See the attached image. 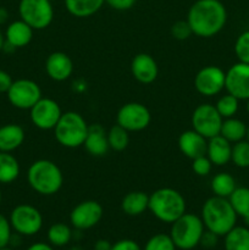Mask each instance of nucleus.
<instances>
[{
    "instance_id": "412c9836",
    "label": "nucleus",
    "mask_w": 249,
    "mask_h": 250,
    "mask_svg": "<svg viewBox=\"0 0 249 250\" xmlns=\"http://www.w3.org/2000/svg\"><path fill=\"white\" fill-rule=\"evenodd\" d=\"M33 32L34 29L28 23L20 19L17 21L11 22L6 27V31L4 33L5 41L16 49L23 48L31 43L32 38H33Z\"/></svg>"
},
{
    "instance_id": "c9c22d12",
    "label": "nucleus",
    "mask_w": 249,
    "mask_h": 250,
    "mask_svg": "<svg viewBox=\"0 0 249 250\" xmlns=\"http://www.w3.org/2000/svg\"><path fill=\"white\" fill-rule=\"evenodd\" d=\"M171 36L173 37L177 41H186V39L189 38L190 36H193L192 28H190L189 23L187 22V20H180V21H176L175 23L171 26Z\"/></svg>"
},
{
    "instance_id": "9b49d317",
    "label": "nucleus",
    "mask_w": 249,
    "mask_h": 250,
    "mask_svg": "<svg viewBox=\"0 0 249 250\" xmlns=\"http://www.w3.org/2000/svg\"><path fill=\"white\" fill-rule=\"evenodd\" d=\"M6 95L7 100L14 107L29 110L42 98V89L34 81L21 78L12 82Z\"/></svg>"
},
{
    "instance_id": "a18cd8bd",
    "label": "nucleus",
    "mask_w": 249,
    "mask_h": 250,
    "mask_svg": "<svg viewBox=\"0 0 249 250\" xmlns=\"http://www.w3.org/2000/svg\"><path fill=\"white\" fill-rule=\"evenodd\" d=\"M7 20H9V11L5 7L0 6V24L6 23Z\"/></svg>"
},
{
    "instance_id": "423d86ee",
    "label": "nucleus",
    "mask_w": 249,
    "mask_h": 250,
    "mask_svg": "<svg viewBox=\"0 0 249 250\" xmlns=\"http://www.w3.org/2000/svg\"><path fill=\"white\" fill-rule=\"evenodd\" d=\"M205 226L202 217L190 212H185L171 224L170 237L176 248L181 250H190L200 244Z\"/></svg>"
},
{
    "instance_id": "2f4dec72",
    "label": "nucleus",
    "mask_w": 249,
    "mask_h": 250,
    "mask_svg": "<svg viewBox=\"0 0 249 250\" xmlns=\"http://www.w3.org/2000/svg\"><path fill=\"white\" fill-rule=\"evenodd\" d=\"M239 106V99H237L233 95L228 94L222 95L219 98V100L216 102V107L217 112L221 115L222 119H229V117H234L236 112L238 111Z\"/></svg>"
},
{
    "instance_id": "8fccbe9b",
    "label": "nucleus",
    "mask_w": 249,
    "mask_h": 250,
    "mask_svg": "<svg viewBox=\"0 0 249 250\" xmlns=\"http://www.w3.org/2000/svg\"><path fill=\"white\" fill-rule=\"evenodd\" d=\"M247 141L249 142V126H248V128H247Z\"/></svg>"
},
{
    "instance_id": "79ce46f5",
    "label": "nucleus",
    "mask_w": 249,
    "mask_h": 250,
    "mask_svg": "<svg viewBox=\"0 0 249 250\" xmlns=\"http://www.w3.org/2000/svg\"><path fill=\"white\" fill-rule=\"evenodd\" d=\"M12 82H14V80L10 76V73H7L4 70H0V93H7Z\"/></svg>"
},
{
    "instance_id": "09e8293b",
    "label": "nucleus",
    "mask_w": 249,
    "mask_h": 250,
    "mask_svg": "<svg viewBox=\"0 0 249 250\" xmlns=\"http://www.w3.org/2000/svg\"><path fill=\"white\" fill-rule=\"evenodd\" d=\"M247 112H248V115H249V99L247 100Z\"/></svg>"
},
{
    "instance_id": "ea45409f",
    "label": "nucleus",
    "mask_w": 249,
    "mask_h": 250,
    "mask_svg": "<svg viewBox=\"0 0 249 250\" xmlns=\"http://www.w3.org/2000/svg\"><path fill=\"white\" fill-rule=\"evenodd\" d=\"M111 250H142L139 244L132 239H121L112 244Z\"/></svg>"
},
{
    "instance_id": "9d476101",
    "label": "nucleus",
    "mask_w": 249,
    "mask_h": 250,
    "mask_svg": "<svg viewBox=\"0 0 249 250\" xmlns=\"http://www.w3.org/2000/svg\"><path fill=\"white\" fill-rule=\"evenodd\" d=\"M151 114L142 103L132 102L122 105L116 115V124L128 132H141L150 125Z\"/></svg>"
},
{
    "instance_id": "3c124183",
    "label": "nucleus",
    "mask_w": 249,
    "mask_h": 250,
    "mask_svg": "<svg viewBox=\"0 0 249 250\" xmlns=\"http://www.w3.org/2000/svg\"><path fill=\"white\" fill-rule=\"evenodd\" d=\"M1 199H2V194H1V189H0V204H1Z\"/></svg>"
},
{
    "instance_id": "2eb2a0df",
    "label": "nucleus",
    "mask_w": 249,
    "mask_h": 250,
    "mask_svg": "<svg viewBox=\"0 0 249 250\" xmlns=\"http://www.w3.org/2000/svg\"><path fill=\"white\" fill-rule=\"evenodd\" d=\"M225 89L239 100L249 99V63L238 61L226 72Z\"/></svg>"
},
{
    "instance_id": "aec40b11",
    "label": "nucleus",
    "mask_w": 249,
    "mask_h": 250,
    "mask_svg": "<svg viewBox=\"0 0 249 250\" xmlns=\"http://www.w3.org/2000/svg\"><path fill=\"white\" fill-rule=\"evenodd\" d=\"M232 144L222 136H215L208 139L207 156L210 159L212 165L225 166L231 161Z\"/></svg>"
},
{
    "instance_id": "f257e3e1",
    "label": "nucleus",
    "mask_w": 249,
    "mask_h": 250,
    "mask_svg": "<svg viewBox=\"0 0 249 250\" xmlns=\"http://www.w3.org/2000/svg\"><path fill=\"white\" fill-rule=\"evenodd\" d=\"M187 22L194 36L211 38L224 29L227 10L220 0H197L188 10Z\"/></svg>"
},
{
    "instance_id": "de8ad7c7",
    "label": "nucleus",
    "mask_w": 249,
    "mask_h": 250,
    "mask_svg": "<svg viewBox=\"0 0 249 250\" xmlns=\"http://www.w3.org/2000/svg\"><path fill=\"white\" fill-rule=\"evenodd\" d=\"M244 224H246V226L247 227H249V216H247V217H244Z\"/></svg>"
},
{
    "instance_id": "5701e85b",
    "label": "nucleus",
    "mask_w": 249,
    "mask_h": 250,
    "mask_svg": "<svg viewBox=\"0 0 249 250\" xmlns=\"http://www.w3.org/2000/svg\"><path fill=\"white\" fill-rule=\"evenodd\" d=\"M149 208V195L142 190L129 192L122 198L121 209L128 216H139Z\"/></svg>"
},
{
    "instance_id": "603ef678",
    "label": "nucleus",
    "mask_w": 249,
    "mask_h": 250,
    "mask_svg": "<svg viewBox=\"0 0 249 250\" xmlns=\"http://www.w3.org/2000/svg\"><path fill=\"white\" fill-rule=\"evenodd\" d=\"M0 250H12V249H10V248H7V247H5V248H1Z\"/></svg>"
},
{
    "instance_id": "f704fd0d",
    "label": "nucleus",
    "mask_w": 249,
    "mask_h": 250,
    "mask_svg": "<svg viewBox=\"0 0 249 250\" xmlns=\"http://www.w3.org/2000/svg\"><path fill=\"white\" fill-rule=\"evenodd\" d=\"M234 54L238 61L249 63V31L239 34L234 43Z\"/></svg>"
},
{
    "instance_id": "7c9ffc66",
    "label": "nucleus",
    "mask_w": 249,
    "mask_h": 250,
    "mask_svg": "<svg viewBox=\"0 0 249 250\" xmlns=\"http://www.w3.org/2000/svg\"><path fill=\"white\" fill-rule=\"evenodd\" d=\"M107 142L111 150H124L129 144V132L116 124L107 131Z\"/></svg>"
},
{
    "instance_id": "a211bd4d",
    "label": "nucleus",
    "mask_w": 249,
    "mask_h": 250,
    "mask_svg": "<svg viewBox=\"0 0 249 250\" xmlns=\"http://www.w3.org/2000/svg\"><path fill=\"white\" fill-rule=\"evenodd\" d=\"M177 144L181 153L190 160L207 155L208 139L193 128L182 132L178 137Z\"/></svg>"
},
{
    "instance_id": "c756f323",
    "label": "nucleus",
    "mask_w": 249,
    "mask_h": 250,
    "mask_svg": "<svg viewBox=\"0 0 249 250\" xmlns=\"http://www.w3.org/2000/svg\"><path fill=\"white\" fill-rule=\"evenodd\" d=\"M232 208L236 211L237 216H249V188L237 187L228 197Z\"/></svg>"
},
{
    "instance_id": "ddd939ff",
    "label": "nucleus",
    "mask_w": 249,
    "mask_h": 250,
    "mask_svg": "<svg viewBox=\"0 0 249 250\" xmlns=\"http://www.w3.org/2000/svg\"><path fill=\"white\" fill-rule=\"evenodd\" d=\"M225 80H226V72L219 66H205L200 68L195 75V90L203 97H215L225 89Z\"/></svg>"
},
{
    "instance_id": "0eeeda50",
    "label": "nucleus",
    "mask_w": 249,
    "mask_h": 250,
    "mask_svg": "<svg viewBox=\"0 0 249 250\" xmlns=\"http://www.w3.org/2000/svg\"><path fill=\"white\" fill-rule=\"evenodd\" d=\"M19 14L34 31H43L53 22L54 7L50 0H20Z\"/></svg>"
},
{
    "instance_id": "7ed1b4c3",
    "label": "nucleus",
    "mask_w": 249,
    "mask_h": 250,
    "mask_svg": "<svg viewBox=\"0 0 249 250\" xmlns=\"http://www.w3.org/2000/svg\"><path fill=\"white\" fill-rule=\"evenodd\" d=\"M27 182L29 187L41 195H54L63 185L61 168L54 161L39 159L32 163L27 171Z\"/></svg>"
},
{
    "instance_id": "a878e982",
    "label": "nucleus",
    "mask_w": 249,
    "mask_h": 250,
    "mask_svg": "<svg viewBox=\"0 0 249 250\" xmlns=\"http://www.w3.org/2000/svg\"><path fill=\"white\" fill-rule=\"evenodd\" d=\"M20 176L19 160L11 153L0 151V183L10 185Z\"/></svg>"
},
{
    "instance_id": "c85d7f7f",
    "label": "nucleus",
    "mask_w": 249,
    "mask_h": 250,
    "mask_svg": "<svg viewBox=\"0 0 249 250\" xmlns=\"http://www.w3.org/2000/svg\"><path fill=\"white\" fill-rule=\"evenodd\" d=\"M72 238V231L68 225L56 222L48 229V241L54 247H63L70 243Z\"/></svg>"
},
{
    "instance_id": "a19ab883",
    "label": "nucleus",
    "mask_w": 249,
    "mask_h": 250,
    "mask_svg": "<svg viewBox=\"0 0 249 250\" xmlns=\"http://www.w3.org/2000/svg\"><path fill=\"white\" fill-rule=\"evenodd\" d=\"M217 241H219V236H216L215 233H212V232L210 231H204V233H203V237L202 239H200V244H202L204 248H214V247H216L217 244Z\"/></svg>"
},
{
    "instance_id": "f3484780",
    "label": "nucleus",
    "mask_w": 249,
    "mask_h": 250,
    "mask_svg": "<svg viewBox=\"0 0 249 250\" xmlns=\"http://www.w3.org/2000/svg\"><path fill=\"white\" fill-rule=\"evenodd\" d=\"M45 72L50 80L63 82L72 76V59L62 51H54L45 60Z\"/></svg>"
},
{
    "instance_id": "58836bf2",
    "label": "nucleus",
    "mask_w": 249,
    "mask_h": 250,
    "mask_svg": "<svg viewBox=\"0 0 249 250\" xmlns=\"http://www.w3.org/2000/svg\"><path fill=\"white\" fill-rule=\"evenodd\" d=\"M137 0H105V4L116 11H127L136 5Z\"/></svg>"
},
{
    "instance_id": "6ab92c4d",
    "label": "nucleus",
    "mask_w": 249,
    "mask_h": 250,
    "mask_svg": "<svg viewBox=\"0 0 249 250\" xmlns=\"http://www.w3.org/2000/svg\"><path fill=\"white\" fill-rule=\"evenodd\" d=\"M83 146L89 155L97 156V158L104 156L110 150L109 142H107V132L105 131L102 125H90Z\"/></svg>"
},
{
    "instance_id": "b1692460",
    "label": "nucleus",
    "mask_w": 249,
    "mask_h": 250,
    "mask_svg": "<svg viewBox=\"0 0 249 250\" xmlns=\"http://www.w3.org/2000/svg\"><path fill=\"white\" fill-rule=\"evenodd\" d=\"M105 4V0H65L68 14L77 19H85L97 14Z\"/></svg>"
},
{
    "instance_id": "f8f14e48",
    "label": "nucleus",
    "mask_w": 249,
    "mask_h": 250,
    "mask_svg": "<svg viewBox=\"0 0 249 250\" xmlns=\"http://www.w3.org/2000/svg\"><path fill=\"white\" fill-rule=\"evenodd\" d=\"M62 115L60 105L51 98L42 97L29 109V117L34 127L42 131H50L55 128L56 124Z\"/></svg>"
},
{
    "instance_id": "4c0bfd02",
    "label": "nucleus",
    "mask_w": 249,
    "mask_h": 250,
    "mask_svg": "<svg viewBox=\"0 0 249 250\" xmlns=\"http://www.w3.org/2000/svg\"><path fill=\"white\" fill-rule=\"evenodd\" d=\"M11 231L12 227L10 221L4 215L0 214V249L7 247L10 242H11Z\"/></svg>"
},
{
    "instance_id": "e433bc0d",
    "label": "nucleus",
    "mask_w": 249,
    "mask_h": 250,
    "mask_svg": "<svg viewBox=\"0 0 249 250\" xmlns=\"http://www.w3.org/2000/svg\"><path fill=\"white\" fill-rule=\"evenodd\" d=\"M192 168L194 171L195 175L200 176V177H205L211 172L212 163L207 155L199 156L192 160Z\"/></svg>"
},
{
    "instance_id": "4468645a",
    "label": "nucleus",
    "mask_w": 249,
    "mask_h": 250,
    "mask_svg": "<svg viewBox=\"0 0 249 250\" xmlns=\"http://www.w3.org/2000/svg\"><path fill=\"white\" fill-rule=\"evenodd\" d=\"M104 210L97 200H83L76 205L70 214V222L76 229L84 231L98 225L102 220Z\"/></svg>"
},
{
    "instance_id": "1a4fd4ad",
    "label": "nucleus",
    "mask_w": 249,
    "mask_h": 250,
    "mask_svg": "<svg viewBox=\"0 0 249 250\" xmlns=\"http://www.w3.org/2000/svg\"><path fill=\"white\" fill-rule=\"evenodd\" d=\"M224 119L217 112L215 105L200 104L193 110L192 127L207 139L219 136Z\"/></svg>"
},
{
    "instance_id": "dca6fc26",
    "label": "nucleus",
    "mask_w": 249,
    "mask_h": 250,
    "mask_svg": "<svg viewBox=\"0 0 249 250\" xmlns=\"http://www.w3.org/2000/svg\"><path fill=\"white\" fill-rule=\"evenodd\" d=\"M131 73L137 82L150 84L159 76L158 62L149 54H137L131 61Z\"/></svg>"
},
{
    "instance_id": "49530a36",
    "label": "nucleus",
    "mask_w": 249,
    "mask_h": 250,
    "mask_svg": "<svg viewBox=\"0 0 249 250\" xmlns=\"http://www.w3.org/2000/svg\"><path fill=\"white\" fill-rule=\"evenodd\" d=\"M4 44H5V34L0 31V51H2Z\"/></svg>"
},
{
    "instance_id": "37998d69",
    "label": "nucleus",
    "mask_w": 249,
    "mask_h": 250,
    "mask_svg": "<svg viewBox=\"0 0 249 250\" xmlns=\"http://www.w3.org/2000/svg\"><path fill=\"white\" fill-rule=\"evenodd\" d=\"M111 248L112 244L106 239H99L94 244V250H111Z\"/></svg>"
},
{
    "instance_id": "39448f33",
    "label": "nucleus",
    "mask_w": 249,
    "mask_h": 250,
    "mask_svg": "<svg viewBox=\"0 0 249 250\" xmlns=\"http://www.w3.org/2000/svg\"><path fill=\"white\" fill-rule=\"evenodd\" d=\"M89 125L84 117L76 111L62 112L54 128L56 142L63 148L75 149L84 144Z\"/></svg>"
},
{
    "instance_id": "4be33fe9",
    "label": "nucleus",
    "mask_w": 249,
    "mask_h": 250,
    "mask_svg": "<svg viewBox=\"0 0 249 250\" xmlns=\"http://www.w3.org/2000/svg\"><path fill=\"white\" fill-rule=\"evenodd\" d=\"M24 129L17 124H7L0 127V151L12 153L23 144Z\"/></svg>"
},
{
    "instance_id": "6e6552de",
    "label": "nucleus",
    "mask_w": 249,
    "mask_h": 250,
    "mask_svg": "<svg viewBox=\"0 0 249 250\" xmlns=\"http://www.w3.org/2000/svg\"><path fill=\"white\" fill-rule=\"evenodd\" d=\"M12 229L21 236H34L43 227V216L36 207L20 204L14 208L9 219Z\"/></svg>"
},
{
    "instance_id": "bb28decb",
    "label": "nucleus",
    "mask_w": 249,
    "mask_h": 250,
    "mask_svg": "<svg viewBox=\"0 0 249 250\" xmlns=\"http://www.w3.org/2000/svg\"><path fill=\"white\" fill-rule=\"evenodd\" d=\"M224 237L225 250H249V227L234 226Z\"/></svg>"
},
{
    "instance_id": "473e14b6",
    "label": "nucleus",
    "mask_w": 249,
    "mask_h": 250,
    "mask_svg": "<svg viewBox=\"0 0 249 250\" xmlns=\"http://www.w3.org/2000/svg\"><path fill=\"white\" fill-rule=\"evenodd\" d=\"M231 161L239 168L249 167V142L243 139L232 146Z\"/></svg>"
},
{
    "instance_id": "f03ea898",
    "label": "nucleus",
    "mask_w": 249,
    "mask_h": 250,
    "mask_svg": "<svg viewBox=\"0 0 249 250\" xmlns=\"http://www.w3.org/2000/svg\"><path fill=\"white\" fill-rule=\"evenodd\" d=\"M205 229L216 236L224 237L231 231L237 222V214L232 208L228 198L214 197L205 200L200 215Z\"/></svg>"
},
{
    "instance_id": "cd10ccee",
    "label": "nucleus",
    "mask_w": 249,
    "mask_h": 250,
    "mask_svg": "<svg viewBox=\"0 0 249 250\" xmlns=\"http://www.w3.org/2000/svg\"><path fill=\"white\" fill-rule=\"evenodd\" d=\"M210 187H211L214 195H216V197L228 198L236 189L237 186L233 176L227 172H220L212 177Z\"/></svg>"
},
{
    "instance_id": "20e7f679",
    "label": "nucleus",
    "mask_w": 249,
    "mask_h": 250,
    "mask_svg": "<svg viewBox=\"0 0 249 250\" xmlns=\"http://www.w3.org/2000/svg\"><path fill=\"white\" fill-rule=\"evenodd\" d=\"M187 209L185 197L173 188H159L149 195L148 210L161 222L172 224Z\"/></svg>"
},
{
    "instance_id": "c03bdc74",
    "label": "nucleus",
    "mask_w": 249,
    "mask_h": 250,
    "mask_svg": "<svg viewBox=\"0 0 249 250\" xmlns=\"http://www.w3.org/2000/svg\"><path fill=\"white\" fill-rule=\"evenodd\" d=\"M27 250H54L53 247L50 244L43 243V242H39V243H34L32 244L31 247H28Z\"/></svg>"
},
{
    "instance_id": "72a5a7b5",
    "label": "nucleus",
    "mask_w": 249,
    "mask_h": 250,
    "mask_svg": "<svg viewBox=\"0 0 249 250\" xmlns=\"http://www.w3.org/2000/svg\"><path fill=\"white\" fill-rule=\"evenodd\" d=\"M175 243L171 239L170 234L158 233L148 239L144 250H176Z\"/></svg>"
},
{
    "instance_id": "393cba45",
    "label": "nucleus",
    "mask_w": 249,
    "mask_h": 250,
    "mask_svg": "<svg viewBox=\"0 0 249 250\" xmlns=\"http://www.w3.org/2000/svg\"><path fill=\"white\" fill-rule=\"evenodd\" d=\"M247 128L248 127H247V125L242 120L236 119V117L224 119L221 125V131H220V136H222L229 143L233 144L247 138Z\"/></svg>"
}]
</instances>
